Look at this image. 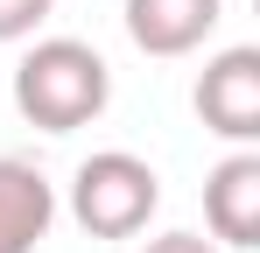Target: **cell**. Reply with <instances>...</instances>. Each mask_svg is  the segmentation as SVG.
Wrapping results in <instances>:
<instances>
[{"instance_id":"cell-1","label":"cell","mask_w":260,"mask_h":253,"mask_svg":"<svg viewBox=\"0 0 260 253\" xmlns=\"http://www.w3.org/2000/svg\"><path fill=\"white\" fill-rule=\"evenodd\" d=\"M113 99V71L106 56L78 36H49L14 64V113L43 134H78L106 113Z\"/></svg>"},{"instance_id":"cell-2","label":"cell","mask_w":260,"mask_h":253,"mask_svg":"<svg viewBox=\"0 0 260 253\" xmlns=\"http://www.w3.org/2000/svg\"><path fill=\"white\" fill-rule=\"evenodd\" d=\"M155 204H162V176L141 155H127V148L85 155L78 176H71V218L91 239H134V232H148Z\"/></svg>"},{"instance_id":"cell-3","label":"cell","mask_w":260,"mask_h":253,"mask_svg":"<svg viewBox=\"0 0 260 253\" xmlns=\"http://www.w3.org/2000/svg\"><path fill=\"white\" fill-rule=\"evenodd\" d=\"M197 113H204L211 134L239 141V148L260 141V49L253 42H232V49H218L211 64H204V78H197Z\"/></svg>"},{"instance_id":"cell-4","label":"cell","mask_w":260,"mask_h":253,"mask_svg":"<svg viewBox=\"0 0 260 253\" xmlns=\"http://www.w3.org/2000/svg\"><path fill=\"white\" fill-rule=\"evenodd\" d=\"M204 225L225 246H260V155L239 148L204 176Z\"/></svg>"},{"instance_id":"cell-5","label":"cell","mask_w":260,"mask_h":253,"mask_svg":"<svg viewBox=\"0 0 260 253\" xmlns=\"http://www.w3.org/2000/svg\"><path fill=\"white\" fill-rule=\"evenodd\" d=\"M56 225V190L36 162L0 155V253H36Z\"/></svg>"},{"instance_id":"cell-6","label":"cell","mask_w":260,"mask_h":253,"mask_svg":"<svg viewBox=\"0 0 260 253\" xmlns=\"http://www.w3.org/2000/svg\"><path fill=\"white\" fill-rule=\"evenodd\" d=\"M225 0H127V36L148 56H190L218 28Z\"/></svg>"},{"instance_id":"cell-7","label":"cell","mask_w":260,"mask_h":253,"mask_svg":"<svg viewBox=\"0 0 260 253\" xmlns=\"http://www.w3.org/2000/svg\"><path fill=\"white\" fill-rule=\"evenodd\" d=\"M49 7H56V0H0V42L36 36V28L49 21Z\"/></svg>"},{"instance_id":"cell-8","label":"cell","mask_w":260,"mask_h":253,"mask_svg":"<svg viewBox=\"0 0 260 253\" xmlns=\"http://www.w3.org/2000/svg\"><path fill=\"white\" fill-rule=\"evenodd\" d=\"M141 253H218L211 239H197V232H162V239H148Z\"/></svg>"}]
</instances>
